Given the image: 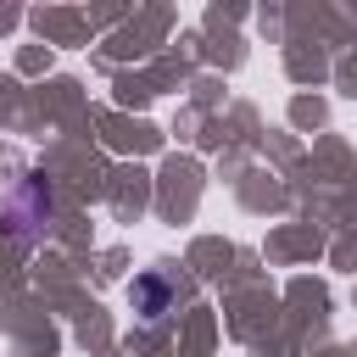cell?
<instances>
[{
	"instance_id": "obj_1",
	"label": "cell",
	"mask_w": 357,
	"mask_h": 357,
	"mask_svg": "<svg viewBox=\"0 0 357 357\" xmlns=\"http://www.w3.org/2000/svg\"><path fill=\"white\" fill-rule=\"evenodd\" d=\"M167 301H173L167 273H145V279H134V307H139L145 318H162V312H167Z\"/></svg>"
}]
</instances>
